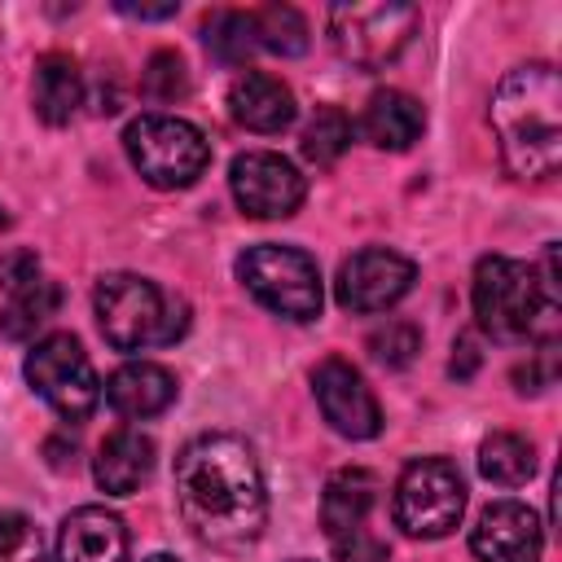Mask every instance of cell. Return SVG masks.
Here are the masks:
<instances>
[{"mask_svg": "<svg viewBox=\"0 0 562 562\" xmlns=\"http://www.w3.org/2000/svg\"><path fill=\"white\" fill-rule=\"evenodd\" d=\"M123 149H127L132 167L154 189H184L211 162L206 136L193 123L176 119V114H140V119H132L127 132H123Z\"/></svg>", "mask_w": 562, "mask_h": 562, "instance_id": "obj_5", "label": "cell"}, {"mask_svg": "<svg viewBox=\"0 0 562 562\" xmlns=\"http://www.w3.org/2000/svg\"><path fill=\"white\" fill-rule=\"evenodd\" d=\"M97 325L114 351L167 347L184 334L189 307L136 272H110L97 281Z\"/></svg>", "mask_w": 562, "mask_h": 562, "instance_id": "obj_4", "label": "cell"}, {"mask_svg": "<svg viewBox=\"0 0 562 562\" xmlns=\"http://www.w3.org/2000/svg\"><path fill=\"white\" fill-rule=\"evenodd\" d=\"M461 509H465V483L457 465H448L443 457H417L404 465L391 505L400 531L417 540H439L461 522Z\"/></svg>", "mask_w": 562, "mask_h": 562, "instance_id": "obj_8", "label": "cell"}, {"mask_svg": "<svg viewBox=\"0 0 562 562\" xmlns=\"http://www.w3.org/2000/svg\"><path fill=\"white\" fill-rule=\"evenodd\" d=\"M57 562H127V527L101 505H79L57 531Z\"/></svg>", "mask_w": 562, "mask_h": 562, "instance_id": "obj_14", "label": "cell"}, {"mask_svg": "<svg viewBox=\"0 0 562 562\" xmlns=\"http://www.w3.org/2000/svg\"><path fill=\"white\" fill-rule=\"evenodd\" d=\"M334 558L338 562H386V544L373 540L369 531H351V536L334 540Z\"/></svg>", "mask_w": 562, "mask_h": 562, "instance_id": "obj_30", "label": "cell"}, {"mask_svg": "<svg viewBox=\"0 0 562 562\" xmlns=\"http://www.w3.org/2000/svg\"><path fill=\"white\" fill-rule=\"evenodd\" d=\"M145 562H176L171 553H154V558H145Z\"/></svg>", "mask_w": 562, "mask_h": 562, "instance_id": "obj_34", "label": "cell"}, {"mask_svg": "<svg viewBox=\"0 0 562 562\" xmlns=\"http://www.w3.org/2000/svg\"><path fill=\"white\" fill-rule=\"evenodd\" d=\"M4 224H9V215H4V206H0V228H4Z\"/></svg>", "mask_w": 562, "mask_h": 562, "instance_id": "obj_35", "label": "cell"}, {"mask_svg": "<svg viewBox=\"0 0 562 562\" xmlns=\"http://www.w3.org/2000/svg\"><path fill=\"white\" fill-rule=\"evenodd\" d=\"M378 474L373 470H360V465H347L338 470L329 483H325V496H321V527L329 540H342L351 531H364L373 505H378Z\"/></svg>", "mask_w": 562, "mask_h": 562, "instance_id": "obj_16", "label": "cell"}, {"mask_svg": "<svg viewBox=\"0 0 562 562\" xmlns=\"http://www.w3.org/2000/svg\"><path fill=\"white\" fill-rule=\"evenodd\" d=\"M553 373H558V356H553V342H544L540 351H531V360L522 364V369H514V382H518V391H544L549 382H553Z\"/></svg>", "mask_w": 562, "mask_h": 562, "instance_id": "obj_29", "label": "cell"}, {"mask_svg": "<svg viewBox=\"0 0 562 562\" xmlns=\"http://www.w3.org/2000/svg\"><path fill=\"white\" fill-rule=\"evenodd\" d=\"M176 505L211 549H246L268 522V492L255 448L241 435H198L176 457Z\"/></svg>", "mask_w": 562, "mask_h": 562, "instance_id": "obj_1", "label": "cell"}, {"mask_svg": "<svg viewBox=\"0 0 562 562\" xmlns=\"http://www.w3.org/2000/svg\"><path fill=\"white\" fill-rule=\"evenodd\" d=\"M184 92H189V70H184L180 53L158 48V53L145 61V70H140V97L154 101V105H171V101H180Z\"/></svg>", "mask_w": 562, "mask_h": 562, "instance_id": "obj_26", "label": "cell"}, {"mask_svg": "<svg viewBox=\"0 0 562 562\" xmlns=\"http://www.w3.org/2000/svg\"><path fill=\"white\" fill-rule=\"evenodd\" d=\"M228 189L237 198V206L255 220H285L303 206V176L290 158L268 154V149H246L233 158L228 167Z\"/></svg>", "mask_w": 562, "mask_h": 562, "instance_id": "obj_10", "label": "cell"}, {"mask_svg": "<svg viewBox=\"0 0 562 562\" xmlns=\"http://www.w3.org/2000/svg\"><path fill=\"white\" fill-rule=\"evenodd\" d=\"M105 400L119 417H132V422L136 417H158L176 400V378L154 360H132V364L110 373Z\"/></svg>", "mask_w": 562, "mask_h": 562, "instance_id": "obj_17", "label": "cell"}, {"mask_svg": "<svg viewBox=\"0 0 562 562\" xmlns=\"http://www.w3.org/2000/svg\"><path fill=\"white\" fill-rule=\"evenodd\" d=\"M426 127V110L422 101H413L408 92L400 88H382L364 101V114H360V132L369 145L378 149H408Z\"/></svg>", "mask_w": 562, "mask_h": 562, "instance_id": "obj_19", "label": "cell"}, {"mask_svg": "<svg viewBox=\"0 0 562 562\" xmlns=\"http://www.w3.org/2000/svg\"><path fill=\"white\" fill-rule=\"evenodd\" d=\"M40 277V263H35V255L31 250H13V255H4L0 259V285L13 294V290H22V285H31Z\"/></svg>", "mask_w": 562, "mask_h": 562, "instance_id": "obj_31", "label": "cell"}, {"mask_svg": "<svg viewBox=\"0 0 562 562\" xmlns=\"http://www.w3.org/2000/svg\"><path fill=\"white\" fill-rule=\"evenodd\" d=\"M470 549L479 562H540L544 531L522 501H492L470 531Z\"/></svg>", "mask_w": 562, "mask_h": 562, "instance_id": "obj_13", "label": "cell"}, {"mask_svg": "<svg viewBox=\"0 0 562 562\" xmlns=\"http://www.w3.org/2000/svg\"><path fill=\"white\" fill-rule=\"evenodd\" d=\"M413 277L417 268L400 250H386V246L356 250L338 268V303L347 312H386L413 290Z\"/></svg>", "mask_w": 562, "mask_h": 562, "instance_id": "obj_11", "label": "cell"}, {"mask_svg": "<svg viewBox=\"0 0 562 562\" xmlns=\"http://www.w3.org/2000/svg\"><path fill=\"white\" fill-rule=\"evenodd\" d=\"M149 470H154V439L132 426H119L114 435H105V443L97 448V461H92L97 487L110 496L136 492L149 479Z\"/></svg>", "mask_w": 562, "mask_h": 562, "instance_id": "obj_18", "label": "cell"}, {"mask_svg": "<svg viewBox=\"0 0 562 562\" xmlns=\"http://www.w3.org/2000/svg\"><path fill=\"white\" fill-rule=\"evenodd\" d=\"M255 44L277 53V57H299L307 53V22L294 4H263L255 9Z\"/></svg>", "mask_w": 562, "mask_h": 562, "instance_id": "obj_25", "label": "cell"}, {"mask_svg": "<svg viewBox=\"0 0 562 562\" xmlns=\"http://www.w3.org/2000/svg\"><path fill=\"white\" fill-rule=\"evenodd\" d=\"M241 285L277 316L285 321H312L321 316V272L316 259L294 246H250L237 255Z\"/></svg>", "mask_w": 562, "mask_h": 562, "instance_id": "obj_7", "label": "cell"}, {"mask_svg": "<svg viewBox=\"0 0 562 562\" xmlns=\"http://www.w3.org/2000/svg\"><path fill=\"white\" fill-rule=\"evenodd\" d=\"M417 4L400 0H373V4H334L329 9V40L342 61L360 70H382L391 66L408 40L417 35Z\"/></svg>", "mask_w": 562, "mask_h": 562, "instance_id": "obj_6", "label": "cell"}, {"mask_svg": "<svg viewBox=\"0 0 562 562\" xmlns=\"http://www.w3.org/2000/svg\"><path fill=\"white\" fill-rule=\"evenodd\" d=\"M31 101L35 114L48 127H61L75 119V110L83 105V75L79 61L70 53H44L35 61V79H31Z\"/></svg>", "mask_w": 562, "mask_h": 562, "instance_id": "obj_20", "label": "cell"}, {"mask_svg": "<svg viewBox=\"0 0 562 562\" xmlns=\"http://www.w3.org/2000/svg\"><path fill=\"white\" fill-rule=\"evenodd\" d=\"M0 562H48L44 536L26 514L0 509Z\"/></svg>", "mask_w": 562, "mask_h": 562, "instance_id": "obj_27", "label": "cell"}, {"mask_svg": "<svg viewBox=\"0 0 562 562\" xmlns=\"http://www.w3.org/2000/svg\"><path fill=\"white\" fill-rule=\"evenodd\" d=\"M470 299H474L479 329L492 334L496 342H527V338L553 342L562 303L549 299L531 263L509 255H483L474 268Z\"/></svg>", "mask_w": 562, "mask_h": 562, "instance_id": "obj_3", "label": "cell"}, {"mask_svg": "<svg viewBox=\"0 0 562 562\" xmlns=\"http://www.w3.org/2000/svg\"><path fill=\"white\" fill-rule=\"evenodd\" d=\"M57 307H61V285L35 277L31 285H22V290L9 294V303H4V312H0V334L13 338V342H22V338H31L40 325H48V321L57 316Z\"/></svg>", "mask_w": 562, "mask_h": 562, "instance_id": "obj_21", "label": "cell"}, {"mask_svg": "<svg viewBox=\"0 0 562 562\" xmlns=\"http://www.w3.org/2000/svg\"><path fill=\"white\" fill-rule=\"evenodd\" d=\"M26 382L35 386V395L66 422H83L97 400H101V382L92 360L83 356L75 334H48L26 351Z\"/></svg>", "mask_w": 562, "mask_h": 562, "instance_id": "obj_9", "label": "cell"}, {"mask_svg": "<svg viewBox=\"0 0 562 562\" xmlns=\"http://www.w3.org/2000/svg\"><path fill=\"white\" fill-rule=\"evenodd\" d=\"M369 351H373L378 364H386V369H404V364L422 351V334H417L408 321H386L382 329L369 334Z\"/></svg>", "mask_w": 562, "mask_h": 562, "instance_id": "obj_28", "label": "cell"}, {"mask_svg": "<svg viewBox=\"0 0 562 562\" xmlns=\"http://www.w3.org/2000/svg\"><path fill=\"white\" fill-rule=\"evenodd\" d=\"M479 369V342L470 338V334H457V342H452V364H448V373L452 378H470Z\"/></svg>", "mask_w": 562, "mask_h": 562, "instance_id": "obj_32", "label": "cell"}, {"mask_svg": "<svg viewBox=\"0 0 562 562\" xmlns=\"http://www.w3.org/2000/svg\"><path fill=\"white\" fill-rule=\"evenodd\" d=\"M479 470L487 483H501V487H518L536 474V448L522 439V435H509V430H496L479 443Z\"/></svg>", "mask_w": 562, "mask_h": 562, "instance_id": "obj_22", "label": "cell"}, {"mask_svg": "<svg viewBox=\"0 0 562 562\" xmlns=\"http://www.w3.org/2000/svg\"><path fill=\"white\" fill-rule=\"evenodd\" d=\"M299 149H303L307 162L334 167V162L351 149V119H347L338 105H321V110L307 119V127H303V136H299Z\"/></svg>", "mask_w": 562, "mask_h": 562, "instance_id": "obj_24", "label": "cell"}, {"mask_svg": "<svg viewBox=\"0 0 562 562\" xmlns=\"http://www.w3.org/2000/svg\"><path fill=\"white\" fill-rule=\"evenodd\" d=\"M176 0H167V4H136V0H119V13H127V18H145V22H158V18H176Z\"/></svg>", "mask_w": 562, "mask_h": 562, "instance_id": "obj_33", "label": "cell"}, {"mask_svg": "<svg viewBox=\"0 0 562 562\" xmlns=\"http://www.w3.org/2000/svg\"><path fill=\"white\" fill-rule=\"evenodd\" d=\"M202 44L211 48L215 61H224V66H246V57L259 48V44H255V13L215 9V13L202 22Z\"/></svg>", "mask_w": 562, "mask_h": 562, "instance_id": "obj_23", "label": "cell"}, {"mask_svg": "<svg viewBox=\"0 0 562 562\" xmlns=\"http://www.w3.org/2000/svg\"><path fill=\"white\" fill-rule=\"evenodd\" d=\"M228 110L241 127L250 132H285L294 123V92L277 79V75H263V70H241L228 88Z\"/></svg>", "mask_w": 562, "mask_h": 562, "instance_id": "obj_15", "label": "cell"}, {"mask_svg": "<svg viewBox=\"0 0 562 562\" xmlns=\"http://www.w3.org/2000/svg\"><path fill=\"white\" fill-rule=\"evenodd\" d=\"M492 132L509 176L544 180L562 162V79L549 61L514 66L492 97Z\"/></svg>", "mask_w": 562, "mask_h": 562, "instance_id": "obj_2", "label": "cell"}, {"mask_svg": "<svg viewBox=\"0 0 562 562\" xmlns=\"http://www.w3.org/2000/svg\"><path fill=\"white\" fill-rule=\"evenodd\" d=\"M312 391H316L325 422L342 439H373L382 430V408H378L373 391L364 386V378L347 360H338V356L321 360L312 373Z\"/></svg>", "mask_w": 562, "mask_h": 562, "instance_id": "obj_12", "label": "cell"}]
</instances>
